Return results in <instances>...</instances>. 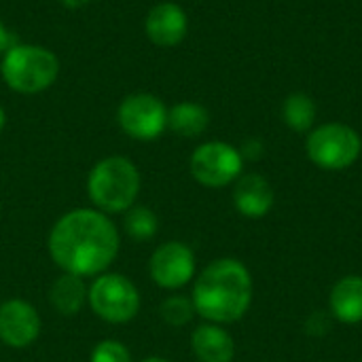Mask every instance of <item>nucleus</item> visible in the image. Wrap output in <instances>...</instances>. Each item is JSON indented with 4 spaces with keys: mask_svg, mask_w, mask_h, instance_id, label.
Listing matches in <instances>:
<instances>
[{
    "mask_svg": "<svg viewBox=\"0 0 362 362\" xmlns=\"http://www.w3.org/2000/svg\"><path fill=\"white\" fill-rule=\"evenodd\" d=\"M119 231L100 210L76 208L66 212L49 233V255L55 265L81 278L104 274L119 255Z\"/></svg>",
    "mask_w": 362,
    "mask_h": 362,
    "instance_id": "obj_1",
    "label": "nucleus"
},
{
    "mask_svg": "<svg viewBox=\"0 0 362 362\" xmlns=\"http://www.w3.org/2000/svg\"><path fill=\"white\" fill-rule=\"evenodd\" d=\"M191 301L212 325L238 322L252 303V276L238 259H216L197 276Z\"/></svg>",
    "mask_w": 362,
    "mask_h": 362,
    "instance_id": "obj_2",
    "label": "nucleus"
},
{
    "mask_svg": "<svg viewBox=\"0 0 362 362\" xmlns=\"http://www.w3.org/2000/svg\"><path fill=\"white\" fill-rule=\"evenodd\" d=\"M140 170L123 155L100 159L87 176V193L95 210L104 214L127 212L140 193Z\"/></svg>",
    "mask_w": 362,
    "mask_h": 362,
    "instance_id": "obj_3",
    "label": "nucleus"
},
{
    "mask_svg": "<svg viewBox=\"0 0 362 362\" xmlns=\"http://www.w3.org/2000/svg\"><path fill=\"white\" fill-rule=\"evenodd\" d=\"M0 76L11 91L19 95H36L55 85L59 76V59L42 45L17 40L0 57Z\"/></svg>",
    "mask_w": 362,
    "mask_h": 362,
    "instance_id": "obj_4",
    "label": "nucleus"
},
{
    "mask_svg": "<svg viewBox=\"0 0 362 362\" xmlns=\"http://www.w3.org/2000/svg\"><path fill=\"white\" fill-rule=\"evenodd\" d=\"M305 153L320 170L339 172L358 161L362 140L358 132L346 123H325L310 132Z\"/></svg>",
    "mask_w": 362,
    "mask_h": 362,
    "instance_id": "obj_5",
    "label": "nucleus"
},
{
    "mask_svg": "<svg viewBox=\"0 0 362 362\" xmlns=\"http://www.w3.org/2000/svg\"><path fill=\"white\" fill-rule=\"evenodd\" d=\"M87 303L98 318L110 325H125L138 316L140 293L121 274H100L89 286Z\"/></svg>",
    "mask_w": 362,
    "mask_h": 362,
    "instance_id": "obj_6",
    "label": "nucleus"
},
{
    "mask_svg": "<svg viewBox=\"0 0 362 362\" xmlns=\"http://www.w3.org/2000/svg\"><path fill=\"white\" fill-rule=\"evenodd\" d=\"M117 123L132 140L153 142L168 129V106L155 93L136 91L119 102Z\"/></svg>",
    "mask_w": 362,
    "mask_h": 362,
    "instance_id": "obj_7",
    "label": "nucleus"
},
{
    "mask_svg": "<svg viewBox=\"0 0 362 362\" xmlns=\"http://www.w3.org/2000/svg\"><path fill=\"white\" fill-rule=\"evenodd\" d=\"M189 170L199 185L208 189H223L242 176L244 157L235 146L221 140H212L199 144L193 151Z\"/></svg>",
    "mask_w": 362,
    "mask_h": 362,
    "instance_id": "obj_8",
    "label": "nucleus"
},
{
    "mask_svg": "<svg viewBox=\"0 0 362 362\" xmlns=\"http://www.w3.org/2000/svg\"><path fill=\"white\" fill-rule=\"evenodd\" d=\"M148 274L161 288H182L195 276V255L185 242H165L153 252L148 261Z\"/></svg>",
    "mask_w": 362,
    "mask_h": 362,
    "instance_id": "obj_9",
    "label": "nucleus"
},
{
    "mask_svg": "<svg viewBox=\"0 0 362 362\" xmlns=\"http://www.w3.org/2000/svg\"><path fill=\"white\" fill-rule=\"evenodd\" d=\"M40 335V316L23 299H8L0 305V341L13 350L30 348Z\"/></svg>",
    "mask_w": 362,
    "mask_h": 362,
    "instance_id": "obj_10",
    "label": "nucleus"
},
{
    "mask_svg": "<svg viewBox=\"0 0 362 362\" xmlns=\"http://www.w3.org/2000/svg\"><path fill=\"white\" fill-rule=\"evenodd\" d=\"M189 32L187 11L176 2H157L144 17V34L146 38L161 49H170L180 45Z\"/></svg>",
    "mask_w": 362,
    "mask_h": 362,
    "instance_id": "obj_11",
    "label": "nucleus"
},
{
    "mask_svg": "<svg viewBox=\"0 0 362 362\" xmlns=\"http://www.w3.org/2000/svg\"><path fill=\"white\" fill-rule=\"evenodd\" d=\"M274 189L261 174H242L233 187L235 210L246 218H263L274 208Z\"/></svg>",
    "mask_w": 362,
    "mask_h": 362,
    "instance_id": "obj_12",
    "label": "nucleus"
},
{
    "mask_svg": "<svg viewBox=\"0 0 362 362\" xmlns=\"http://www.w3.org/2000/svg\"><path fill=\"white\" fill-rule=\"evenodd\" d=\"M191 348L199 362H233L235 341L221 325H199L191 335Z\"/></svg>",
    "mask_w": 362,
    "mask_h": 362,
    "instance_id": "obj_13",
    "label": "nucleus"
},
{
    "mask_svg": "<svg viewBox=\"0 0 362 362\" xmlns=\"http://www.w3.org/2000/svg\"><path fill=\"white\" fill-rule=\"evenodd\" d=\"M331 314L344 325L362 322V276H346L335 282L329 297Z\"/></svg>",
    "mask_w": 362,
    "mask_h": 362,
    "instance_id": "obj_14",
    "label": "nucleus"
},
{
    "mask_svg": "<svg viewBox=\"0 0 362 362\" xmlns=\"http://www.w3.org/2000/svg\"><path fill=\"white\" fill-rule=\"evenodd\" d=\"M87 295L89 288L85 280L81 276L64 272L59 278H55V282L49 288V303L62 316H76L87 303Z\"/></svg>",
    "mask_w": 362,
    "mask_h": 362,
    "instance_id": "obj_15",
    "label": "nucleus"
},
{
    "mask_svg": "<svg viewBox=\"0 0 362 362\" xmlns=\"http://www.w3.org/2000/svg\"><path fill=\"white\" fill-rule=\"evenodd\" d=\"M210 125V112L199 102H176L168 108V129L180 138H197Z\"/></svg>",
    "mask_w": 362,
    "mask_h": 362,
    "instance_id": "obj_16",
    "label": "nucleus"
},
{
    "mask_svg": "<svg viewBox=\"0 0 362 362\" xmlns=\"http://www.w3.org/2000/svg\"><path fill=\"white\" fill-rule=\"evenodd\" d=\"M282 117L293 132H310L316 119V104L308 93L295 91L284 100Z\"/></svg>",
    "mask_w": 362,
    "mask_h": 362,
    "instance_id": "obj_17",
    "label": "nucleus"
},
{
    "mask_svg": "<svg viewBox=\"0 0 362 362\" xmlns=\"http://www.w3.org/2000/svg\"><path fill=\"white\" fill-rule=\"evenodd\" d=\"M123 227H125V233L132 240L146 242V240L155 238V233L159 229V221H157V214L151 208H146V206H132L125 212Z\"/></svg>",
    "mask_w": 362,
    "mask_h": 362,
    "instance_id": "obj_18",
    "label": "nucleus"
},
{
    "mask_svg": "<svg viewBox=\"0 0 362 362\" xmlns=\"http://www.w3.org/2000/svg\"><path fill=\"white\" fill-rule=\"evenodd\" d=\"M159 314H161V320H163L168 327L182 329L185 325H189V322L193 320V316H195L197 312H195V305H193L191 299L180 297V295H174V297H168V299L161 303Z\"/></svg>",
    "mask_w": 362,
    "mask_h": 362,
    "instance_id": "obj_19",
    "label": "nucleus"
},
{
    "mask_svg": "<svg viewBox=\"0 0 362 362\" xmlns=\"http://www.w3.org/2000/svg\"><path fill=\"white\" fill-rule=\"evenodd\" d=\"M91 362H132L129 350L117 339H104L95 344L91 352Z\"/></svg>",
    "mask_w": 362,
    "mask_h": 362,
    "instance_id": "obj_20",
    "label": "nucleus"
},
{
    "mask_svg": "<svg viewBox=\"0 0 362 362\" xmlns=\"http://www.w3.org/2000/svg\"><path fill=\"white\" fill-rule=\"evenodd\" d=\"M17 42V38L13 36V32L8 30V25L0 19V57Z\"/></svg>",
    "mask_w": 362,
    "mask_h": 362,
    "instance_id": "obj_21",
    "label": "nucleus"
},
{
    "mask_svg": "<svg viewBox=\"0 0 362 362\" xmlns=\"http://www.w3.org/2000/svg\"><path fill=\"white\" fill-rule=\"evenodd\" d=\"M240 153H242V157H244V159H259V157L263 155V144H261V142H257V140H248Z\"/></svg>",
    "mask_w": 362,
    "mask_h": 362,
    "instance_id": "obj_22",
    "label": "nucleus"
},
{
    "mask_svg": "<svg viewBox=\"0 0 362 362\" xmlns=\"http://www.w3.org/2000/svg\"><path fill=\"white\" fill-rule=\"evenodd\" d=\"M91 0H59V4L64 6V8H70V11H76V8H83V6H87Z\"/></svg>",
    "mask_w": 362,
    "mask_h": 362,
    "instance_id": "obj_23",
    "label": "nucleus"
},
{
    "mask_svg": "<svg viewBox=\"0 0 362 362\" xmlns=\"http://www.w3.org/2000/svg\"><path fill=\"white\" fill-rule=\"evenodd\" d=\"M4 125H6V110H4V106L0 104V132L4 129Z\"/></svg>",
    "mask_w": 362,
    "mask_h": 362,
    "instance_id": "obj_24",
    "label": "nucleus"
},
{
    "mask_svg": "<svg viewBox=\"0 0 362 362\" xmlns=\"http://www.w3.org/2000/svg\"><path fill=\"white\" fill-rule=\"evenodd\" d=\"M142 362H170V361H165V358H159V356H151V358H146V361H142Z\"/></svg>",
    "mask_w": 362,
    "mask_h": 362,
    "instance_id": "obj_25",
    "label": "nucleus"
}]
</instances>
